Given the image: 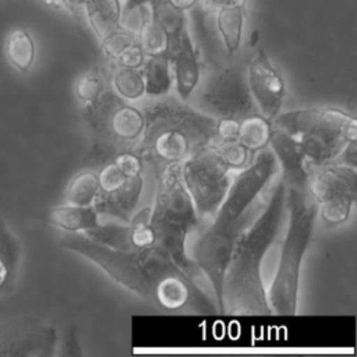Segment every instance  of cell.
I'll use <instances>...</instances> for the list:
<instances>
[{
	"mask_svg": "<svg viewBox=\"0 0 357 357\" xmlns=\"http://www.w3.org/2000/svg\"><path fill=\"white\" fill-rule=\"evenodd\" d=\"M137 42L131 31L117 28L100 39V49L110 60H117L120 54Z\"/></svg>",
	"mask_w": 357,
	"mask_h": 357,
	"instance_id": "cell-32",
	"label": "cell"
},
{
	"mask_svg": "<svg viewBox=\"0 0 357 357\" xmlns=\"http://www.w3.org/2000/svg\"><path fill=\"white\" fill-rule=\"evenodd\" d=\"M205 109L218 119H243L258 112L247 85L245 71L227 67L219 73L202 96Z\"/></svg>",
	"mask_w": 357,
	"mask_h": 357,
	"instance_id": "cell-11",
	"label": "cell"
},
{
	"mask_svg": "<svg viewBox=\"0 0 357 357\" xmlns=\"http://www.w3.org/2000/svg\"><path fill=\"white\" fill-rule=\"evenodd\" d=\"M59 245L82 255L121 287L146 301H152V280L141 250H116L91 240L84 233L68 231L60 237Z\"/></svg>",
	"mask_w": 357,
	"mask_h": 357,
	"instance_id": "cell-6",
	"label": "cell"
},
{
	"mask_svg": "<svg viewBox=\"0 0 357 357\" xmlns=\"http://www.w3.org/2000/svg\"><path fill=\"white\" fill-rule=\"evenodd\" d=\"M61 347H63L61 354H68V356H77V354L79 356L81 354V349H79V342H78L77 328L75 326H70L66 331Z\"/></svg>",
	"mask_w": 357,
	"mask_h": 357,
	"instance_id": "cell-36",
	"label": "cell"
},
{
	"mask_svg": "<svg viewBox=\"0 0 357 357\" xmlns=\"http://www.w3.org/2000/svg\"><path fill=\"white\" fill-rule=\"evenodd\" d=\"M98 192H99L98 174L89 170H84L71 178L66 190L64 199H66V204L89 206V205H93Z\"/></svg>",
	"mask_w": 357,
	"mask_h": 357,
	"instance_id": "cell-25",
	"label": "cell"
},
{
	"mask_svg": "<svg viewBox=\"0 0 357 357\" xmlns=\"http://www.w3.org/2000/svg\"><path fill=\"white\" fill-rule=\"evenodd\" d=\"M144 116L141 155L149 160L181 163L216 139V119L174 100L156 103Z\"/></svg>",
	"mask_w": 357,
	"mask_h": 357,
	"instance_id": "cell-3",
	"label": "cell"
},
{
	"mask_svg": "<svg viewBox=\"0 0 357 357\" xmlns=\"http://www.w3.org/2000/svg\"><path fill=\"white\" fill-rule=\"evenodd\" d=\"M237 130H238V120L237 119H229V117H220L216 120L215 132L218 141H231L237 138Z\"/></svg>",
	"mask_w": 357,
	"mask_h": 357,
	"instance_id": "cell-35",
	"label": "cell"
},
{
	"mask_svg": "<svg viewBox=\"0 0 357 357\" xmlns=\"http://www.w3.org/2000/svg\"><path fill=\"white\" fill-rule=\"evenodd\" d=\"M45 220L54 227L68 233H85L95 229L99 222V215L93 205L79 206L71 204H63L52 206L45 212Z\"/></svg>",
	"mask_w": 357,
	"mask_h": 357,
	"instance_id": "cell-18",
	"label": "cell"
},
{
	"mask_svg": "<svg viewBox=\"0 0 357 357\" xmlns=\"http://www.w3.org/2000/svg\"><path fill=\"white\" fill-rule=\"evenodd\" d=\"M22 245L8 223L0 218V296L15 289Z\"/></svg>",
	"mask_w": 357,
	"mask_h": 357,
	"instance_id": "cell-17",
	"label": "cell"
},
{
	"mask_svg": "<svg viewBox=\"0 0 357 357\" xmlns=\"http://www.w3.org/2000/svg\"><path fill=\"white\" fill-rule=\"evenodd\" d=\"M278 169L271 148L258 151L251 165L230 181L220 206L212 216V225L195 244L192 259L209 280L219 312L223 311L225 272L240 233L243 216Z\"/></svg>",
	"mask_w": 357,
	"mask_h": 357,
	"instance_id": "cell-1",
	"label": "cell"
},
{
	"mask_svg": "<svg viewBox=\"0 0 357 357\" xmlns=\"http://www.w3.org/2000/svg\"><path fill=\"white\" fill-rule=\"evenodd\" d=\"M126 177L138 176L142 172V158L132 152H119L112 159Z\"/></svg>",
	"mask_w": 357,
	"mask_h": 357,
	"instance_id": "cell-33",
	"label": "cell"
},
{
	"mask_svg": "<svg viewBox=\"0 0 357 357\" xmlns=\"http://www.w3.org/2000/svg\"><path fill=\"white\" fill-rule=\"evenodd\" d=\"M6 56L11 66L21 73H25L32 67L36 47L31 33L25 28H15L8 35L6 42Z\"/></svg>",
	"mask_w": 357,
	"mask_h": 357,
	"instance_id": "cell-24",
	"label": "cell"
},
{
	"mask_svg": "<svg viewBox=\"0 0 357 357\" xmlns=\"http://www.w3.org/2000/svg\"><path fill=\"white\" fill-rule=\"evenodd\" d=\"M201 4V8L211 14L216 13L218 10L223 7H230V6H245L247 0H198Z\"/></svg>",
	"mask_w": 357,
	"mask_h": 357,
	"instance_id": "cell-37",
	"label": "cell"
},
{
	"mask_svg": "<svg viewBox=\"0 0 357 357\" xmlns=\"http://www.w3.org/2000/svg\"><path fill=\"white\" fill-rule=\"evenodd\" d=\"M212 146H213L216 155L220 158V160L230 170L244 169V166L247 165L248 158L251 155V152L244 145H241L237 139H231V141L215 139L212 142Z\"/></svg>",
	"mask_w": 357,
	"mask_h": 357,
	"instance_id": "cell-30",
	"label": "cell"
},
{
	"mask_svg": "<svg viewBox=\"0 0 357 357\" xmlns=\"http://www.w3.org/2000/svg\"><path fill=\"white\" fill-rule=\"evenodd\" d=\"M91 240L116 250H132L128 223H99L95 229L84 233Z\"/></svg>",
	"mask_w": 357,
	"mask_h": 357,
	"instance_id": "cell-27",
	"label": "cell"
},
{
	"mask_svg": "<svg viewBox=\"0 0 357 357\" xmlns=\"http://www.w3.org/2000/svg\"><path fill=\"white\" fill-rule=\"evenodd\" d=\"M149 223L156 234L155 245L167 252L187 275L194 278L198 266L187 254L185 240L198 226L199 216L183 183L181 163H167L159 173Z\"/></svg>",
	"mask_w": 357,
	"mask_h": 357,
	"instance_id": "cell-4",
	"label": "cell"
},
{
	"mask_svg": "<svg viewBox=\"0 0 357 357\" xmlns=\"http://www.w3.org/2000/svg\"><path fill=\"white\" fill-rule=\"evenodd\" d=\"M356 166L346 163L325 165L310 176L308 187L321 219L328 226L344 223L357 198Z\"/></svg>",
	"mask_w": 357,
	"mask_h": 357,
	"instance_id": "cell-8",
	"label": "cell"
},
{
	"mask_svg": "<svg viewBox=\"0 0 357 357\" xmlns=\"http://www.w3.org/2000/svg\"><path fill=\"white\" fill-rule=\"evenodd\" d=\"M174 7H177L178 10H181V11H187V10H190V8H192L197 3H198V0H169Z\"/></svg>",
	"mask_w": 357,
	"mask_h": 357,
	"instance_id": "cell-40",
	"label": "cell"
},
{
	"mask_svg": "<svg viewBox=\"0 0 357 357\" xmlns=\"http://www.w3.org/2000/svg\"><path fill=\"white\" fill-rule=\"evenodd\" d=\"M272 130V121L264 117L259 112H255L238 120L236 139L254 153L268 146Z\"/></svg>",
	"mask_w": 357,
	"mask_h": 357,
	"instance_id": "cell-21",
	"label": "cell"
},
{
	"mask_svg": "<svg viewBox=\"0 0 357 357\" xmlns=\"http://www.w3.org/2000/svg\"><path fill=\"white\" fill-rule=\"evenodd\" d=\"M43 1L52 7L66 10L68 13H75L77 10L82 8L84 4L86 3V0H43Z\"/></svg>",
	"mask_w": 357,
	"mask_h": 357,
	"instance_id": "cell-38",
	"label": "cell"
},
{
	"mask_svg": "<svg viewBox=\"0 0 357 357\" xmlns=\"http://www.w3.org/2000/svg\"><path fill=\"white\" fill-rule=\"evenodd\" d=\"M141 73L145 82V93L149 96H162L170 91L173 84L170 54L145 56Z\"/></svg>",
	"mask_w": 357,
	"mask_h": 357,
	"instance_id": "cell-20",
	"label": "cell"
},
{
	"mask_svg": "<svg viewBox=\"0 0 357 357\" xmlns=\"http://www.w3.org/2000/svg\"><path fill=\"white\" fill-rule=\"evenodd\" d=\"M82 8L85 10L88 22L99 40L112 31L121 28V0H86Z\"/></svg>",
	"mask_w": 357,
	"mask_h": 357,
	"instance_id": "cell-19",
	"label": "cell"
},
{
	"mask_svg": "<svg viewBox=\"0 0 357 357\" xmlns=\"http://www.w3.org/2000/svg\"><path fill=\"white\" fill-rule=\"evenodd\" d=\"M151 1L153 0H124V4H123V17L130 14L131 11H134L135 8H139V7H144V6H149Z\"/></svg>",
	"mask_w": 357,
	"mask_h": 357,
	"instance_id": "cell-39",
	"label": "cell"
},
{
	"mask_svg": "<svg viewBox=\"0 0 357 357\" xmlns=\"http://www.w3.org/2000/svg\"><path fill=\"white\" fill-rule=\"evenodd\" d=\"M145 60V53L141 49L139 43L135 42L127 50H124L120 57L116 60L120 67H130V68H141Z\"/></svg>",
	"mask_w": 357,
	"mask_h": 357,
	"instance_id": "cell-34",
	"label": "cell"
},
{
	"mask_svg": "<svg viewBox=\"0 0 357 357\" xmlns=\"http://www.w3.org/2000/svg\"><path fill=\"white\" fill-rule=\"evenodd\" d=\"M272 124L293 135L312 130H329L357 141V120L353 114L336 107H303L279 113Z\"/></svg>",
	"mask_w": 357,
	"mask_h": 357,
	"instance_id": "cell-12",
	"label": "cell"
},
{
	"mask_svg": "<svg viewBox=\"0 0 357 357\" xmlns=\"http://www.w3.org/2000/svg\"><path fill=\"white\" fill-rule=\"evenodd\" d=\"M286 194V184L278 183L257 220L247 231L238 234L225 272L222 312L234 315L271 314L262 280V262L282 227Z\"/></svg>",
	"mask_w": 357,
	"mask_h": 357,
	"instance_id": "cell-2",
	"label": "cell"
},
{
	"mask_svg": "<svg viewBox=\"0 0 357 357\" xmlns=\"http://www.w3.org/2000/svg\"><path fill=\"white\" fill-rule=\"evenodd\" d=\"M56 344V329L39 319L21 315L0 321V356L49 357Z\"/></svg>",
	"mask_w": 357,
	"mask_h": 357,
	"instance_id": "cell-9",
	"label": "cell"
},
{
	"mask_svg": "<svg viewBox=\"0 0 357 357\" xmlns=\"http://www.w3.org/2000/svg\"><path fill=\"white\" fill-rule=\"evenodd\" d=\"M230 172L212 144L197 149L181 162V178L199 219L213 216L220 206L230 185Z\"/></svg>",
	"mask_w": 357,
	"mask_h": 357,
	"instance_id": "cell-7",
	"label": "cell"
},
{
	"mask_svg": "<svg viewBox=\"0 0 357 357\" xmlns=\"http://www.w3.org/2000/svg\"><path fill=\"white\" fill-rule=\"evenodd\" d=\"M172 74L177 95L187 100L199 81V61L188 31L185 29L178 43L170 50Z\"/></svg>",
	"mask_w": 357,
	"mask_h": 357,
	"instance_id": "cell-16",
	"label": "cell"
},
{
	"mask_svg": "<svg viewBox=\"0 0 357 357\" xmlns=\"http://www.w3.org/2000/svg\"><path fill=\"white\" fill-rule=\"evenodd\" d=\"M113 86L124 99H138L145 93V82L141 68L120 67L113 75Z\"/></svg>",
	"mask_w": 357,
	"mask_h": 357,
	"instance_id": "cell-28",
	"label": "cell"
},
{
	"mask_svg": "<svg viewBox=\"0 0 357 357\" xmlns=\"http://www.w3.org/2000/svg\"><path fill=\"white\" fill-rule=\"evenodd\" d=\"M103 91H105V78L96 70H91L81 74L74 84V93L77 99L86 105L95 102L103 93Z\"/></svg>",
	"mask_w": 357,
	"mask_h": 357,
	"instance_id": "cell-31",
	"label": "cell"
},
{
	"mask_svg": "<svg viewBox=\"0 0 357 357\" xmlns=\"http://www.w3.org/2000/svg\"><path fill=\"white\" fill-rule=\"evenodd\" d=\"M142 187V174L126 177L117 188L107 192L99 191L95 198L93 208L99 216H110L128 223L139 201Z\"/></svg>",
	"mask_w": 357,
	"mask_h": 357,
	"instance_id": "cell-15",
	"label": "cell"
},
{
	"mask_svg": "<svg viewBox=\"0 0 357 357\" xmlns=\"http://www.w3.org/2000/svg\"><path fill=\"white\" fill-rule=\"evenodd\" d=\"M245 6H230L216 11V26L230 54L236 53L241 43Z\"/></svg>",
	"mask_w": 357,
	"mask_h": 357,
	"instance_id": "cell-23",
	"label": "cell"
},
{
	"mask_svg": "<svg viewBox=\"0 0 357 357\" xmlns=\"http://www.w3.org/2000/svg\"><path fill=\"white\" fill-rule=\"evenodd\" d=\"M268 145L282 170V181L286 187L307 191L310 170L297 137L273 126Z\"/></svg>",
	"mask_w": 357,
	"mask_h": 357,
	"instance_id": "cell-14",
	"label": "cell"
},
{
	"mask_svg": "<svg viewBox=\"0 0 357 357\" xmlns=\"http://www.w3.org/2000/svg\"><path fill=\"white\" fill-rule=\"evenodd\" d=\"M151 208H144L139 212H135L128 225H130V241L132 250H142L152 247L156 240L153 227L149 223Z\"/></svg>",
	"mask_w": 357,
	"mask_h": 357,
	"instance_id": "cell-29",
	"label": "cell"
},
{
	"mask_svg": "<svg viewBox=\"0 0 357 357\" xmlns=\"http://www.w3.org/2000/svg\"><path fill=\"white\" fill-rule=\"evenodd\" d=\"M245 77L257 110L272 121L280 113L286 86L280 71L264 49H258L251 59Z\"/></svg>",
	"mask_w": 357,
	"mask_h": 357,
	"instance_id": "cell-13",
	"label": "cell"
},
{
	"mask_svg": "<svg viewBox=\"0 0 357 357\" xmlns=\"http://www.w3.org/2000/svg\"><path fill=\"white\" fill-rule=\"evenodd\" d=\"M151 17L163 29L170 42V50L178 43L181 33L185 28L184 11L174 7L169 0L151 1Z\"/></svg>",
	"mask_w": 357,
	"mask_h": 357,
	"instance_id": "cell-22",
	"label": "cell"
},
{
	"mask_svg": "<svg viewBox=\"0 0 357 357\" xmlns=\"http://www.w3.org/2000/svg\"><path fill=\"white\" fill-rule=\"evenodd\" d=\"M85 119L98 134H107L120 141H135L145 127L144 113L113 92H103L95 102L88 103Z\"/></svg>",
	"mask_w": 357,
	"mask_h": 357,
	"instance_id": "cell-10",
	"label": "cell"
},
{
	"mask_svg": "<svg viewBox=\"0 0 357 357\" xmlns=\"http://www.w3.org/2000/svg\"><path fill=\"white\" fill-rule=\"evenodd\" d=\"M286 206L289 209L287 230L275 276L266 290L271 312L278 315H294L297 311L301 264L310 247L318 213L317 204L311 201L307 191L294 188H287Z\"/></svg>",
	"mask_w": 357,
	"mask_h": 357,
	"instance_id": "cell-5",
	"label": "cell"
},
{
	"mask_svg": "<svg viewBox=\"0 0 357 357\" xmlns=\"http://www.w3.org/2000/svg\"><path fill=\"white\" fill-rule=\"evenodd\" d=\"M138 39L141 49L144 50L145 56H155V54H170V42L167 35L163 29L152 20L151 14L141 18L138 25Z\"/></svg>",
	"mask_w": 357,
	"mask_h": 357,
	"instance_id": "cell-26",
	"label": "cell"
}]
</instances>
